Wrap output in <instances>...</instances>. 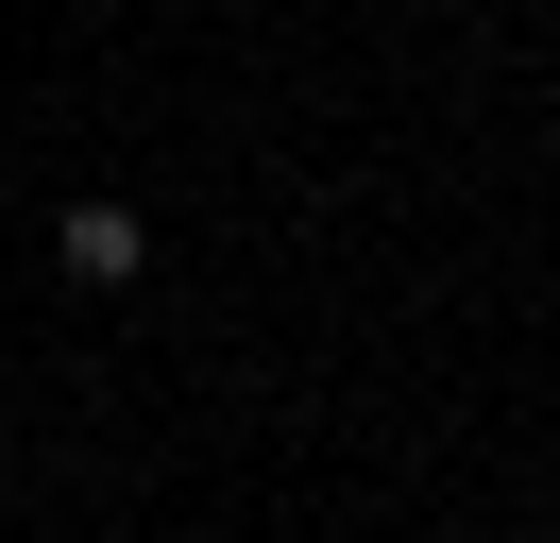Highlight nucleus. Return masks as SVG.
Here are the masks:
<instances>
[{
	"label": "nucleus",
	"mask_w": 560,
	"mask_h": 543,
	"mask_svg": "<svg viewBox=\"0 0 560 543\" xmlns=\"http://www.w3.org/2000/svg\"><path fill=\"white\" fill-rule=\"evenodd\" d=\"M51 272H69V289H137V272H153V221H137V204H103V187H85L69 221H51Z\"/></svg>",
	"instance_id": "nucleus-1"
}]
</instances>
